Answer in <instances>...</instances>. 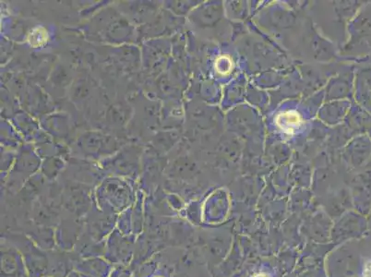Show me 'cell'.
Listing matches in <instances>:
<instances>
[{"label": "cell", "mask_w": 371, "mask_h": 277, "mask_svg": "<svg viewBox=\"0 0 371 277\" xmlns=\"http://www.w3.org/2000/svg\"><path fill=\"white\" fill-rule=\"evenodd\" d=\"M158 277H160V276H158Z\"/></svg>", "instance_id": "6da1fadb"}]
</instances>
